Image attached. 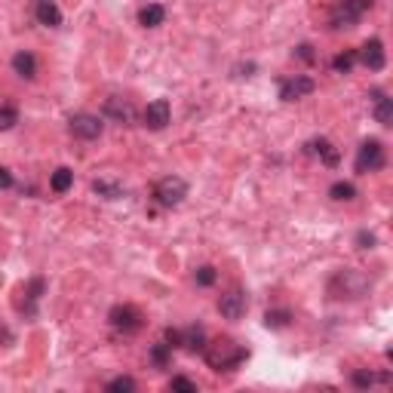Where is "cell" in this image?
Here are the masks:
<instances>
[{
	"mask_svg": "<svg viewBox=\"0 0 393 393\" xmlns=\"http://www.w3.org/2000/svg\"><path fill=\"white\" fill-rule=\"evenodd\" d=\"M203 357L209 362V369H215V372H233L246 362V348H240V344L231 338H218V341L206 344Z\"/></svg>",
	"mask_w": 393,
	"mask_h": 393,
	"instance_id": "obj_1",
	"label": "cell"
},
{
	"mask_svg": "<svg viewBox=\"0 0 393 393\" xmlns=\"http://www.w3.org/2000/svg\"><path fill=\"white\" fill-rule=\"evenodd\" d=\"M369 277H362L357 274V270H341L338 277L332 279V286H329V292L335 298H362L369 292Z\"/></svg>",
	"mask_w": 393,
	"mask_h": 393,
	"instance_id": "obj_2",
	"label": "cell"
},
{
	"mask_svg": "<svg viewBox=\"0 0 393 393\" xmlns=\"http://www.w3.org/2000/svg\"><path fill=\"white\" fill-rule=\"evenodd\" d=\"M184 196H188V182L179 179V175H166L154 184V200L166 206V209H172V206H182Z\"/></svg>",
	"mask_w": 393,
	"mask_h": 393,
	"instance_id": "obj_3",
	"label": "cell"
},
{
	"mask_svg": "<svg viewBox=\"0 0 393 393\" xmlns=\"http://www.w3.org/2000/svg\"><path fill=\"white\" fill-rule=\"evenodd\" d=\"M108 323H111V329H117V332H123V335H135L145 326V316L133 304H117V307H111Z\"/></svg>",
	"mask_w": 393,
	"mask_h": 393,
	"instance_id": "obj_4",
	"label": "cell"
},
{
	"mask_svg": "<svg viewBox=\"0 0 393 393\" xmlns=\"http://www.w3.org/2000/svg\"><path fill=\"white\" fill-rule=\"evenodd\" d=\"M369 6L372 0H338L332 9V28H353Z\"/></svg>",
	"mask_w": 393,
	"mask_h": 393,
	"instance_id": "obj_5",
	"label": "cell"
},
{
	"mask_svg": "<svg viewBox=\"0 0 393 393\" xmlns=\"http://www.w3.org/2000/svg\"><path fill=\"white\" fill-rule=\"evenodd\" d=\"M68 129L74 138H80V142H92V138L101 135V129H105V123H101V117L89 114V111H80V114H74L68 120Z\"/></svg>",
	"mask_w": 393,
	"mask_h": 393,
	"instance_id": "obj_6",
	"label": "cell"
},
{
	"mask_svg": "<svg viewBox=\"0 0 393 393\" xmlns=\"http://www.w3.org/2000/svg\"><path fill=\"white\" fill-rule=\"evenodd\" d=\"M384 170V148H381V142H375V138H369V142L360 145L357 151V172L369 175V172H378Z\"/></svg>",
	"mask_w": 393,
	"mask_h": 393,
	"instance_id": "obj_7",
	"label": "cell"
},
{
	"mask_svg": "<svg viewBox=\"0 0 393 393\" xmlns=\"http://www.w3.org/2000/svg\"><path fill=\"white\" fill-rule=\"evenodd\" d=\"M246 311H249V298L237 286L228 289V292L218 298V314L224 320H240V316H246Z\"/></svg>",
	"mask_w": 393,
	"mask_h": 393,
	"instance_id": "obj_8",
	"label": "cell"
},
{
	"mask_svg": "<svg viewBox=\"0 0 393 393\" xmlns=\"http://www.w3.org/2000/svg\"><path fill=\"white\" fill-rule=\"evenodd\" d=\"M314 89H316L314 77H304V74H295V77L279 80V99H283V101H298V99L311 96Z\"/></svg>",
	"mask_w": 393,
	"mask_h": 393,
	"instance_id": "obj_9",
	"label": "cell"
},
{
	"mask_svg": "<svg viewBox=\"0 0 393 393\" xmlns=\"http://www.w3.org/2000/svg\"><path fill=\"white\" fill-rule=\"evenodd\" d=\"M357 59L366 65L369 71H384V65H387V52H384V43L378 40V37H372V40H366L357 50Z\"/></svg>",
	"mask_w": 393,
	"mask_h": 393,
	"instance_id": "obj_10",
	"label": "cell"
},
{
	"mask_svg": "<svg viewBox=\"0 0 393 393\" xmlns=\"http://www.w3.org/2000/svg\"><path fill=\"white\" fill-rule=\"evenodd\" d=\"M142 120H145V126H148V129H154V133H160V129H166V126H170V120H172L170 101H166V99L151 101V105L145 108Z\"/></svg>",
	"mask_w": 393,
	"mask_h": 393,
	"instance_id": "obj_11",
	"label": "cell"
},
{
	"mask_svg": "<svg viewBox=\"0 0 393 393\" xmlns=\"http://www.w3.org/2000/svg\"><path fill=\"white\" fill-rule=\"evenodd\" d=\"M105 117H111L120 126H126V123H133V120H135V108H133V101L123 99V96H111L105 101Z\"/></svg>",
	"mask_w": 393,
	"mask_h": 393,
	"instance_id": "obj_12",
	"label": "cell"
},
{
	"mask_svg": "<svg viewBox=\"0 0 393 393\" xmlns=\"http://www.w3.org/2000/svg\"><path fill=\"white\" fill-rule=\"evenodd\" d=\"M13 71H16L22 80H34V77H37V59H34V52L18 50V52L13 55Z\"/></svg>",
	"mask_w": 393,
	"mask_h": 393,
	"instance_id": "obj_13",
	"label": "cell"
},
{
	"mask_svg": "<svg viewBox=\"0 0 393 393\" xmlns=\"http://www.w3.org/2000/svg\"><path fill=\"white\" fill-rule=\"evenodd\" d=\"M37 22L46 28H59L62 25V9L55 6V0H37Z\"/></svg>",
	"mask_w": 393,
	"mask_h": 393,
	"instance_id": "obj_14",
	"label": "cell"
},
{
	"mask_svg": "<svg viewBox=\"0 0 393 393\" xmlns=\"http://www.w3.org/2000/svg\"><path fill=\"white\" fill-rule=\"evenodd\" d=\"M182 348L188 353H203V348H206L203 326H188V329H182Z\"/></svg>",
	"mask_w": 393,
	"mask_h": 393,
	"instance_id": "obj_15",
	"label": "cell"
},
{
	"mask_svg": "<svg viewBox=\"0 0 393 393\" xmlns=\"http://www.w3.org/2000/svg\"><path fill=\"white\" fill-rule=\"evenodd\" d=\"M307 154L320 157L326 166H338V151H335L332 142H326V138H314V142L307 145Z\"/></svg>",
	"mask_w": 393,
	"mask_h": 393,
	"instance_id": "obj_16",
	"label": "cell"
},
{
	"mask_svg": "<svg viewBox=\"0 0 393 393\" xmlns=\"http://www.w3.org/2000/svg\"><path fill=\"white\" fill-rule=\"evenodd\" d=\"M163 18H166V9L160 4H148V6H142V13H138V25L142 28H160Z\"/></svg>",
	"mask_w": 393,
	"mask_h": 393,
	"instance_id": "obj_17",
	"label": "cell"
},
{
	"mask_svg": "<svg viewBox=\"0 0 393 393\" xmlns=\"http://www.w3.org/2000/svg\"><path fill=\"white\" fill-rule=\"evenodd\" d=\"M372 114L381 126H390L393 123V99H387L384 92H375V108H372Z\"/></svg>",
	"mask_w": 393,
	"mask_h": 393,
	"instance_id": "obj_18",
	"label": "cell"
},
{
	"mask_svg": "<svg viewBox=\"0 0 393 393\" xmlns=\"http://www.w3.org/2000/svg\"><path fill=\"white\" fill-rule=\"evenodd\" d=\"M71 184H74V172L68 170V166H59V170L50 175V188H52V194H68Z\"/></svg>",
	"mask_w": 393,
	"mask_h": 393,
	"instance_id": "obj_19",
	"label": "cell"
},
{
	"mask_svg": "<svg viewBox=\"0 0 393 393\" xmlns=\"http://www.w3.org/2000/svg\"><path fill=\"white\" fill-rule=\"evenodd\" d=\"M350 381H353V387H372V384H378V381H390V372H381V375H375V372H366V369H357L350 375Z\"/></svg>",
	"mask_w": 393,
	"mask_h": 393,
	"instance_id": "obj_20",
	"label": "cell"
},
{
	"mask_svg": "<svg viewBox=\"0 0 393 393\" xmlns=\"http://www.w3.org/2000/svg\"><path fill=\"white\" fill-rule=\"evenodd\" d=\"M92 191H96L99 196H105V200H120V196H123V188H120V184L105 182V179H99L96 184H92Z\"/></svg>",
	"mask_w": 393,
	"mask_h": 393,
	"instance_id": "obj_21",
	"label": "cell"
},
{
	"mask_svg": "<svg viewBox=\"0 0 393 393\" xmlns=\"http://www.w3.org/2000/svg\"><path fill=\"white\" fill-rule=\"evenodd\" d=\"M329 196H332V200H338V203H348V200L357 196V188H353L350 182H335L329 188Z\"/></svg>",
	"mask_w": 393,
	"mask_h": 393,
	"instance_id": "obj_22",
	"label": "cell"
},
{
	"mask_svg": "<svg viewBox=\"0 0 393 393\" xmlns=\"http://www.w3.org/2000/svg\"><path fill=\"white\" fill-rule=\"evenodd\" d=\"M357 65V50H348V52H338L332 59V68L338 74H350V68Z\"/></svg>",
	"mask_w": 393,
	"mask_h": 393,
	"instance_id": "obj_23",
	"label": "cell"
},
{
	"mask_svg": "<svg viewBox=\"0 0 393 393\" xmlns=\"http://www.w3.org/2000/svg\"><path fill=\"white\" fill-rule=\"evenodd\" d=\"M289 323H292V314H289V311H267L265 314V326H267V329H286Z\"/></svg>",
	"mask_w": 393,
	"mask_h": 393,
	"instance_id": "obj_24",
	"label": "cell"
},
{
	"mask_svg": "<svg viewBox=\"0 0 393 393\" xmlns=\"http://www.w3.org/2000/svg\"><path fill=\"white\" fill-rule=\"evenodd\" d=\"M170 357H172V348H170V344H154V348H151V362H154L157 369H166V366H170Z\"/></svg>",
	"mask_w": 393,
	"mask_h": 393,
	"instance_id": "obj_25",
	"label": "cell"
},
{
	"mask_svg": "<svg viewBox=\"0 0 393 393\" xmlns=\"http://www.w3.org/2000/svg\"><path fill=\"white\" fill-rule=\"evenodd\" d=\"M105 390H108V393H133V390H135V381L129 378V375H120V378H114V381H108Z\"/></svg>",
	"mask_w": 393,
	"mask_h": 393,
	"instance_id": "obj_26",
	"label": "cell"
},
{
	"mask_svg": "<svg viewBox=\"0 0 393 393\" xmlns=\"http://www.w3.org/2000/svg\"><path fill=\"white\" fill-rule=\"evenodd\" d=\"M16 123H18V111L13 105H0V133L13 129Z\"/></svg>",
	"mask_w": 393,
	"mask_h": 393,
	"instance_id": "obj_27",
	"label": "cell"
},
{
	"mask_svg": "<svg viewBox=\"0 0 393 393\" xmlns=\"http://www.w3.org/2000/svg\"><path fill=\"white\" fill-rule=\"evenodd\" d=\"M194 279H196V286H212L215 279H218V274H215V267L212 265H203V267H196V274H194Z\"/></svg>",
	"mask_w": 393,
	"mask_h": 393,
	"instance_id": "obj_28",
	"label": "cell"
},
{
	"mask_svg": "<svg viewBox=\"0 0 393 393\" xmlns=\"http://www.w3.org/2000/svg\"><path fill=\"white\" fill-rule=\"evenodd\" d=\"M170 390H184V393H196V384L191 378H184V375H175L170 381Z\"/></svg>",
	"mask_w": 393,
	"mask_h": 393,
	"instance_id": "obj_29",
	"label": "cell"
},
{
	"mask_svg": "<svg viewBox=\"0 0 393 393\" xmlns=\"http://www.w3.org/2000/svg\"><path fill=\"white\" fill-rule=\"evenodd\" d=\"M357 246H360V249H372V246H375V233L360 231V233H357Z\"/></svg>",
	"mask_w": 393,
	"mask_h": 393,
	"instance_id": "obj_30",
	"label": "cell"
},
{
	"mask_svg": "<svg viewBox=\"0 0 393 393\" xmlns=\"http://www.w3.org/2000/svg\"><path fill=\"white\" fill-rule=\"evenodd\" d=\"M166 344H170V348H182V329H166Z\"/></svg>",
	"mask_w": 393,
	"mask_h": 393,
	"instance_id": "obj_31",
	"label": "cell"
},
{
	"mask_svg": "<svg viewBox=\"0 0 393 393\" xmlns=\"http://www.w3.org/2000/svg\"><path fill=\"white\" fill-rule=\"evenodd\" d=\"M6 188H13V172L0 166V191H6Z\"/></svg>",
	"mask_w": 393,
	"mask_h": 393,
	"instance_id": "obj_32",
	"label": "cell"
},
{
	"mask_svg": "<svg viewBox=\"0 0 393 393\" xmlns=\"http://www.w3.org/2000/svg\"><path fill=\"white\" fill-rule=\"evenodd\" d=\"M311 50H314L311 43H301V46H298V55H301L304 62H314V52H311Z\"/></svg>",
	"mask_w": 393,
	"mask_h": 393,
	"instance_id": "obj_33",
	"label": "cell"
},
{
	"mask_svg": "<svg viewBox=\"0 0 393 393\" xmlns=\"http://www.w3.org/2000/svg\"><path fill=\"white\" fill-rule=\"evenodd\" d=\"M0 341H9V335H6V332H0Z\"/></svg>",
	"mask_w": 393,
	"mask_h": 393,
	"instance_id": "obj_34",
	"label": "cell"
}]
</instances>
